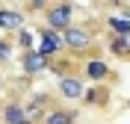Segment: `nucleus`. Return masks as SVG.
<instances>
[{"label": "nucleus", "instance_id": "nucleus-1", "mask_svg": "<svg viewBox=\"0 0 130 124\" xmlns=\"http://www.w3.org/2000/svg\"><path fill=\"white\" fill-rule=\"evenodd\" d=\"M74 15H77V3L56 0V3H50V9L44 12V27L56 30V33H65V30L74 27Z\"/></svg>", "mask_w": 130, "mask_h": 124}, {"label": "nucleus", "instance_id": "nucleus-2", "mask_svg": "<svg viewBox=\"0 0 130 124\" xmlns=\"http://www.w3.org/2000/svg\"><path fill=\"white\" fill-rule=\"evenodd\" d=\"M62 39H65V50L68 53H77V56H86L95 47V33H92L89 27H71V30L62 33Z\"/></svg>", "mask_w": 130, "mask_h": 124}, {"label": "nucleus", "instance_id": "nucleus-3", "mask_svg": "<svg viewBox=\"0 0 130 124\" xmlns=\"http://www.w3.org/2000/svg\"><path fill=\"white\" fill-rule=\"evenodd\" d=\"M80 74H83V80H89L92 86H106V80H112V65H109L104 56H89V59H83Z\"/></svg>", "mask_w": 130, "mask_h": 124}, {"label": "nucleus", "instance_id": "nucleus-4", "mask_svg": "<svg viewBox=\"0 0 130 124\" xmlns=\"http://www.w3.org/2000/svg\"><path fill=\"white\" fill-rule=\"evenodd\" d=\"M18 62H21V71H24L27 77H39V74H44V71L53 68V59L44 56L41 50H27V53L18 56Z\"/></svg>", "mask_w": 130, "mask_h": 124}, {"label": "nucleus", "instance_id": "nucleus-5", "mask_svg": "<svg viewBox=\"0 0 130 124\" xmlns=\"http://www.w3.org/2000/svg\"><path fill=\"white\" fill-rule=\"evenodd\" d=\"M39 50L44 53V56L56 59L59 53L65 50V39H62V33L50 30V27H39Z\"/></svg>", "mask_w": 130, "mask_h": 124}, {"label": "nucleus", "instance_id": "nucleus-6", "mask_svg": "<svg viewBox=\"0 0 130 124\" xmlns=\"http://www.w3.org/2000/svg\"><path fill=\"white\" fill-rule=\"evenodd\" d=\"M56 89H59V95H62L65 100H83V95H86L89 86H86L83 74H65V77H59Z\"/></svg>", "mask_w": 130, "mask_h": 124}, {"label": "nucleus", "instance_id": "nucleus-7", "mask_svg": "<svg viewBox=\"0 0 130 124\" xmlns=\"http://www.w3.org/2000/svg\"><path fill=\"white\" fill-rule=\"evenodd\" d=\"M24 27H27V15L21 9L0 6V30H3V33H21Z\"/></svg>", "mask_w": 130, "mask_h": 124}, {"label": "nucleus", "instance_id": "nucleus-8", "mask_svg": "<svg viewBox=\"0 0 130 124\" xmlns=\"http://www.w3.org/2000/svg\"><path fill=\"white\" fill-rule=\"evenodd\" d=\"M0 115H3V124H32L30 115H27L24 100H6L3 109H0Z\"/></svg>", "mask_w": 130, "mask_h": 124}, {"label": "nucleus", "instance_id": "nucleus-9", "mask_svg": "<svg viewBox=\"0 0 130 124\" xmlns=\"http://www.w3.org/2000/svg\"><path fill=\"white\" fill-rule=\"evenodd\" d=\"M80 121V112L77 109H71V107H53L44 115V121L41 124H77Z\"/></svg>", "mask_w": 130, "mask_h": 124}, {"label": "nucleus", "instance_id": "nucleus-10", "mask_svg": "<svg viewBox=\"0 0 130 124\" xmlns=\"http://www.w3.org/2000/svg\"><path fill=\"white\" fill-rule=\"evenodd\" d=\"M83 103L92 107V109L106 107V103H109V89H106V86H89L86 95H83Z\"/></svg>", "mask_w": 130, "mask_h": 124}, {"label": "nucleus", "instance_id": "nucleus-11", "mask_svg": "<svg viewBox=\"0 0 130 124\" xmlns=\"http://www.w3.org/2000/svg\"><path fill=\"white\" fill-rule=\"evenodd\" d=\"M106 50L115 59H130V36H106Z\"/></svg>", "mask_w": 130, "mask_h": 124}, {"label": "nucleus", "instance_id": "nucleus-12", "mask_svg": "<svg viewBox=\"0 0 130 124\" xmlns=\"http://www.w3.org/2000/svg\"><path fill=\"white\" fill-rule=\"evenodd\" d=\"M36 39H39V30H32V27H24L21 33H15V44L21 47V53H27V50H39Z\"/></svg>", "mask_w": 130, "mask_h": 124}, {"label": "nucleus", "instance_id": "nucleus-13", "mask_svg": "<svg viewBox=\"0 0 130 124\" xmlns=\"http://www.w3.org/2000/svg\"><path fill=\"white\" fill-rule=\"evenodd\" d=\"M106 27H109V36H130V21L121 15H109Z\"/></svg>", "mask_w": 130, "mask_h": 124}, {"label": "nucleus", "instance_id": "nucleus-14", "mask_svg": "<svg viewBox=\"0 0 130 124\" xmlns=\"http://www.w3.org/2000/svg\"><path fill=\"white\" fill-rule=\"evenodd\" d=\"M12 59V39H0V65Z\"/></svg>", "mask_w": 130, "mask_h": 124}, {"label": "nucleus", "instance_id": "nucleus-15", "mask_svg": "<svg viewBox=\"0 0 130 124\" xmlns=\"http://www.w3.org/2000/svg\"><path fill=\"white\" fill-rule=\"evenodd\" d=\"M24 9H27V12H41V9L47 12V9H50V0H27Z\"/></svg>", "mask_w": 130, "mask_h": 124}]
</instances>
